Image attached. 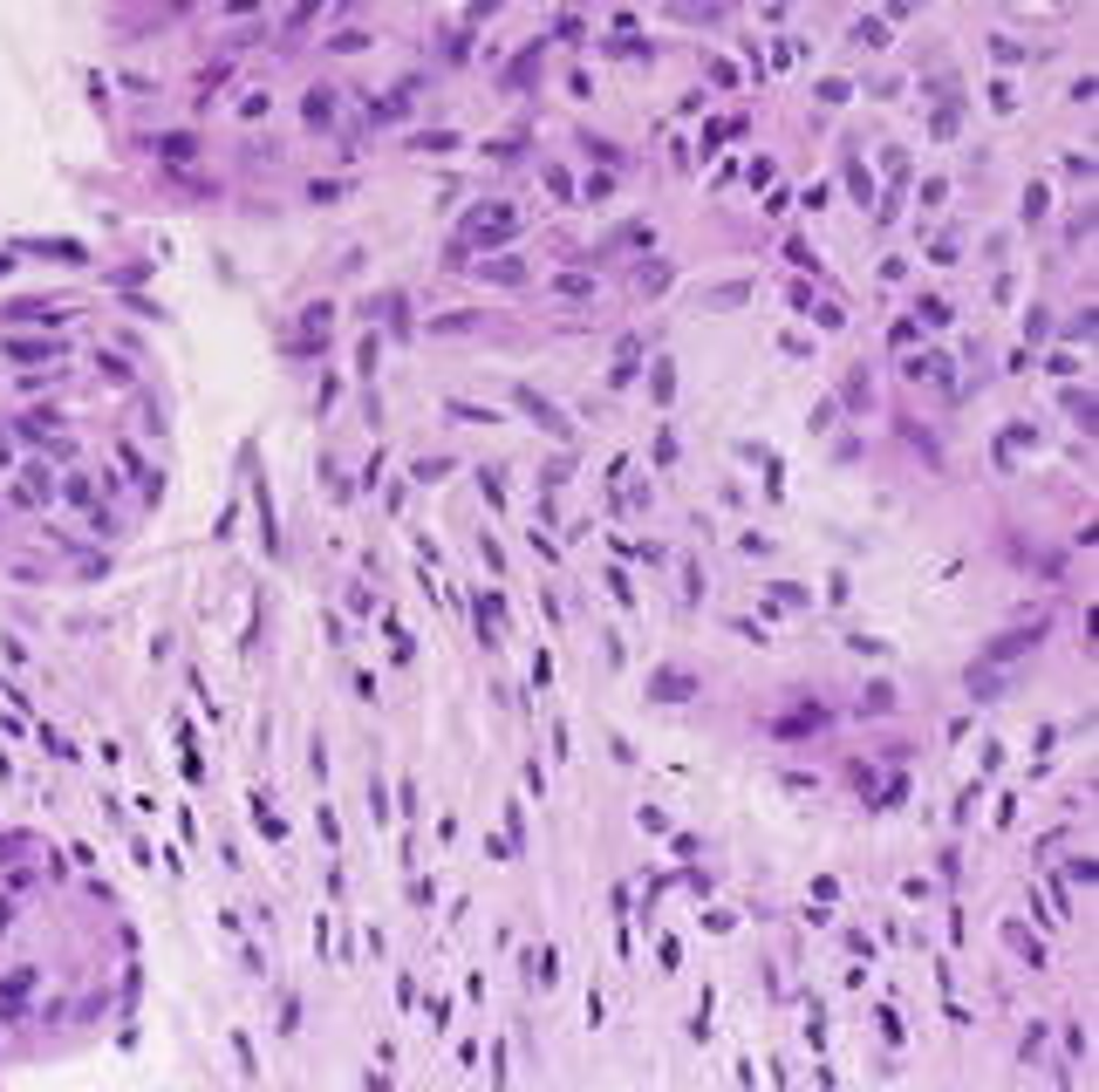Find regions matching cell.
<instances>
[{
  "instance_id": "cell-1",
  "label": "cell",
  "mask_w": 1099,
  "mask_h": 1092,
  "mask_svg": "<svg viewBox=\"0 0 1099 1092\" xmlns=\"http://www.w3.org/2000/svg\"><path fill=\"white\" fill-rule=\"evenodd\" d=\"M130 990L137 956L110 888L41 833H0V1072L96 1045Z\"/></svg>"
}]
</instances>
